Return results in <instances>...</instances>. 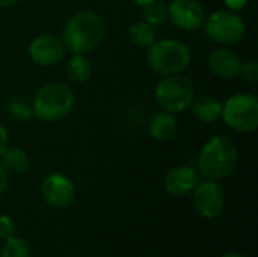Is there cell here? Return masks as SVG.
I'll return each mask as SVG.
<instances>
[{
    "label": "cell",
    "mask_w": 258,
    "mask_h": 257,
    "mask_svg": "<svg viewBox=\"0 0 258 257\" xmlns=\"http://www.w3.org/2000/svg\"><path fill=\"white\" fill-rule=\"evenodd\" d=\"M194 117L204 123V124H213L221 118L222 114V103L215 97H203L194 105Z\"/></svg>",
    "instance_id": "16"
},
{
    "label": "cell",
    "mask_w": 258,
    "mask_h": 257,
    "mask_svg": "<svg viewBox=\"0 0 258 257\" xmlns=\"http://www.w3.org/2000/svg\"><path fill=\"white\" fill-rule=\"evenodd\" d=\"M168 18L177 29L194 32L203 27L206 12L197 0H172L168 6Z\"/></svg>",
    "instance_id": "8"
},
{
    "label": "cell",
    "mask_w": 258,
    "mask_h": 257,
    "mask_svg": "<svg viewBox=\"0 0 258 257\" xmlns=\"http://www.w3.org/2000/svg\"><path fill=\"white\" fill-rule=\"evenodd\" d=\"M203 26L207 36L221 45L237 44L246 35L245 20L233 11H215L213 14H210V17L204 20Z\"/></svg>",
    "instance_id": "7"
},
{
    "label": "cell",
    "mask_w": 258,
    "mask_h": 257,
    "mask_svg": "<svg viewBox=\"0 0 258 257\" xmlns=\"http://www.w3.org/2000/svg\"><path fill=\"white\" fill-rule=\"evenodd\" d=\"M8 112H9V115L15 121H20V123H27L33 117L32 106L26 100H23V98H12V100H9Z\"/></svg>",
    "instance_id": "21"
},
{
    "label": "cell",
    "mask_w": 258,
    "mask_h": 257,
    "mask_svg": "<svg viewBox=\"0 0 258 257\" xmlns=\"http://www.w3.org/2000/svg\"><path fill=\"white\" fill-rule=\"evenodd\" d=\"M74 101V92L68 85L62 82L45 83L33 97V117L42 123H56L73 111Z\"/></svg>",
    "instance_id": "3"
},
{
    "label": "cell",
    "mask_w": 258,
    "mask_h": 257,
    "mask_svg": "<svg viewBox=\"0 0 258 257\" xmlns=\"http://www.w3.org/2000/svg\"><path fill=\"white\" fill-rule=\"evenodd\" d=\"M128 38L139 48H147V47H150L156 41V35H154L153 26H150L145 21L133 23L130 26V29H128Z\"/></svg>",
    "instance_id": "18"
},
{
    "label": "cell",
    "mask_w": 258,
    "mask_h": 257,
    "mask_svg": "<svg viewBox=\"0 0 258 257\" xmlns=\"http://www.w3.org/2000/svg\"><path fill=\"white\" fill-rule=\"evenodd\" d=\"M168 18V6L160 2V0H154L153 3L144 6V21L148 23L150 26H160L162 23H165Z\"/></svg>",
    "instance_id": "19"
},
{
    "label": "cell",
    "mask_w": 258,
    "mask_h": 257,
    "mask_svg": "<svg viewBox=\"0 0 258 257\" xmlns=\"http://www.w3.org/2000/svg\"><path fill=\"white\" fill-rule=\"evenodd\" d=\"M225 124L240 133H251L258 127V98L255 94L239 92L222 105Z\"/></svg>",
    "instance_id": "6"
},
{
    "label": "cell",
    "mask_w": 258,
    "mask_h": 257,
    "mask_svg": "<svg viewBox=\"0 0 258 257\" xmlns=\"http://www.w3.org/2000/svg\"><path fill=\"white\" fill-rule=\"evenodd\" d=\"M222 257H245V256H242V254H239V253H228V254H224Z\"/></svg>",
    "instance_id": "29"
},
{
    "label": "cell",
    "mask_w": 258,
    "mask_h": 257,
    "mask_svg": "<svg viewBox=\"0 0 258 257\" xmlns=\"http://www.w3.org/2000/svg\"><path fill=\"white\" fill-rule=\"evenodd\" d=\"M0 165L8 174L21 176L30 168V159L20 147H6L0 155Z\"/></svg>",
    "instance_id": "15"
},
{
    "label": "cell",
    "mask_w": 258,
    "mask_h": 257,
    "mask_svg": "<svg viewBox=\"0 0 258 257\" xmlns=\"http://www.w3.org/2000/svg\"><path fill=\"white\" fill-rule=\"evenodd\" d=\"M6 188H8V173L0 165V195L6 191Z\"/></svg>",
    "instance_id": "26"
},
{
    "label": "cell",
    "mask_w": 258,
    "mask_h": 257,
    "mask_svg": "<svg viewBox=\"0 0 258 257\" xmlns=\"http://www.w3.org/2000/svg\"><path fill=\"white\" fill-rule=\"evenodd\" d=\"M130 2H133L135 5H138V6H141V8H144V6H147V5H150V3H153L154 0H130Z\"/></svg>",
    "instance_id": "28"
},
{
    "label": "cell",
    "mask_w": 258,
    "mask_h": 257,
    "mask_svg": "<svg viewBox=\"0 0 258 257\" xmlns=\"http://www.w3.org/2000/svg\"><path fill=\"white\" fill-rule=\"evenodd\" d=\"M240 76L249 82V83H257L258 80V62L255 59H249L240 67Z\"/></svg>",
    "instance_id": "22"
},
{
    "label": "cell",
    "mask_w": 258,
    "mask_h": 257,
    "mask_svg": "<svg viewBox=\"0 0 258 257\" xmlns=\"http://www.w3.org/2000/svg\"><path fill=\"white\" fill-rule=\"evenodd\" d=\"M8 147V130L6 127L0 123V155L3 153V150Z\"/></svg>",
    "instance_id": "25"
},
{
    "label": "cell",
    "mask_w": 258,
    "mask_h": 257,
    "mask_svg": "<svg viewBox=\"0 0 258 257\" xmlns=\"http://www.w3.org/2000/svg\"><path fill=\"white\" fill-rule=\"evenodd\" d=\"M0 257H30V247L23 238L12 236L5 241Z\"/></svg>",
    "instance_id": "20"
},
{
    "label": "cell",
    "mask_w": 258,
    "mask_h": 257,
    "mask_svg": "<svg viewBox=\"0 0 258 257\" xmlns=\"http://www.w3.org/2000/svg\"><path fill=\"white\" fill-rule=\"evenodd\" d=\"M67 76L74 83H85L92 76V65L83 55L73 53L67 64Z\"/></svg>",
    "instance_id": "17"
},
{
    "label": "cell",
    "mask_w": 258,
    "mask_h": 257,
    "mask_svg": "<svg viewBox=\"0 0 258 257\" xmlns=\"http://www.w3.org/2000/svg\"><path fill=\"white\" fill-rule=\"evenodd\" d=\"M200 177L192 167H175L165 177V189L172 197H184L190 194L198 185Z\"/></svg>",
    "instance_id": "13"
},
{
    "label": "cell",
    "mask_w": 258,
    "mask_h": 257,
    "mask_svg": "<svg viewBox=\"0 0 258 257\" xmlns=\"http://www.w3.org/2000/svg\"><path fill=\"white\" fill-rule=\"evenodd\" d=\"M248 0H225V5L228 8V11H233V12H237L240 9H243L246 6Z\"/></svg>",
    "instance_id": "24"
},
{
    "label": "cell",
    "mask_w": 258,
    "mask_h": 257,
    "mask_svg": "<svg viewBox=\"0 0 258 257\" xmlns=\"http://www.w3.org/2000/svg\"><path fill=\"white\" fill-rule=\"evenodd\" d=\"M239 161L236 144L222 135L210 138L198 155V171L209 180H222L234 173Z\"/></svg>",
    "instance_id": "2"
},
{
    "label": "cell",
    "mask_w": 258,
    "mask_h": 257,
    "mask_svg": "<svg viewBox=\"0 0 258 257\" xmlns=\"http://www.w3.org/2000/svg\"><path fill=\"white\" fill-rule=\"evenodd\" d=\"M154 97L163 111L178 114L192 105L195 98V85L181 73L163 76L156 85Z\"/></svg>",
    "instance_id": "5"
},
{
    "label": "cell",
    "mask_w": 258,
    "mask_h": 257,
    "mask_svg": "<svg viewBox=\"0 0 258 257\" xmlns=\"http://www.w3.org/2000/svg\"><path fill=\"white\" fill-rule=\"evenodd\" d=\"M17 3H18V0H0V6L2 8H9V6H14Z\"/></svg>",
    "instance_id": "27"
},
{
    "label": "cell",
    "mask_w": 258,
    "mask_h": 257,
    "mask_svg": "<svg viewBox=\"0 0 258 257\" xmlns=\"http://www.w3.org/2000/svg\"><path fill=\"white\" fill-rule=\"evenodd\" d=\"M145 58L148 67L163 77L183 73L192 62V52L183 41L159 39L147 47Z\"/></svg>",
    "instance_id": "4"
},
{
    "label": "cell",
    "mask_w": 258,
    "mask_h": 257,
    "mask_svg": "<svg viewBox=\"0 0 258 257\" xmlns=\"http://www.w3.org/2000/svg\"><path fill=\"white\" fill-rule=\"evenodd\" d=\"M242 61L239 56L225 47L216 48L209 56V68L210 71L222 80H233L240 76Z\"/></svg>",
    "instance_id": "12"
},
{
    "label": "cell",
    "mask_w": 258,
    "mask_h": 257,
    "mask_svg": "<svg viewBox=\"0 0 258 257\" xmlns=\"http://www.w3.org/2000/svg\"><path fill=\"white\" fill-rule=\"evenodd\" d=\"M41 194L50 206L63 209L74 201L76 186L68 176L62 173H51L44 179L41 185Z\"/></svg>",
    "instance_id": "10"
},
{
    "label": "cell",
    "mask_w": 258,
    "mask_h": 257,
    "mask_svg": "<svg viewBox=\"0 0 258 257\" xmlns=\"http://www.w3.org/2000/svg\"><path fill=\"white\" fill-rule=\"evenodd\" d=\"M177 130H178V123L175 115L166 111L156 114L148 124L150 136L154 141H160V142L171 141L177 135Z\"/></svg>",
    "instance_id": "14"
},
{
    "label": "cell",
    "mask_w": 258,
    "mask_h": 257,
    "mask_svg": "<svg viewBox=\"0 0 258 257\" xmlns=\"http://www.w3.org/2000/svg\"><path fill=\"white\" fill-rule=\"evenodd\" d=\"M65 45L60 38L53 35H39L29 45V56L39 67L57 65L65 56Z\"/></svg>",
    "instance_id": "11"
},
{
    "label": "cell",
    "mask_w": 258,
    "mask_h": 257,
    "mask_svg": "<svg viewBox=\"0 0 258 257\" xmlns=\"http://www.w3.org/2000/svg\"><path fill=\"white\" fill-rule=\"evenodd\" d=\"M106 36V24L94 11L73 14L62 27V42L71 53H88L95 50Z\"/></svg>",
    "instance_id": "1"
},
{
    "label": "cell",
    "mask_w": 258,
    "mask_h": 257,
    "mask_svg": "<svg viewBox=\"0 0 258 257\" xmlns=\"http://www.w3.org/2000/svg\"><path fill=\"white\" fill-rule=\"evenodd\" d=\"M194 192V206L204 218H216L225 206L224 189L215 180L198 182Z\"/></svg>",
    "instance_id": "9"
},
{
    "label": "cell",
    "mask_w": 258,
    "mask_h": 257,
    "mask_svg": "<svg viewBox=\"0 0 258 257\" xmlns=\"http://www.w3.org/2000/svg\"><path fill=\"white\" fill-rule=\"evenodd\" d=\"M12 236H15L14 221L8 215H0V239L6 241Z\"/></svg>",
    "instance_id": "23"
}]
</instances>
